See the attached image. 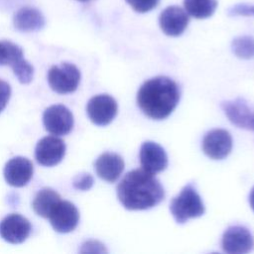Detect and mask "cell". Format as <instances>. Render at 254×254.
I'll return each instance as SVG.
<instances>
[{
	"label": "cell",
	"mask_w": 254,
	"mask_h": 254,
	"mask_svg": "<svg viewBox=\"0 0 254 254\" xmlns=\"http://www.w3.org/2000/svg\"><path fill=\"white\" fill-rule=\"evenodd\" d=\"M117 196L130 210H143L159 204L165 197L161 183L145 170L128 172L117 187Z\"/></svg>",
	"instance_id": "cell-1"
},
{
	"label": "cell",
	"mask_w": 254,
	"mask_h": 254,
	"mask_svg": "<svg viewBox=\"0 0 254 254\" xmlns=\"http://www.w3.org/2000/svg\"><path fill=\"white\" fill-rule=\"evenodd\" d=\"M178 84L167 76H156L145 81L137 92V104L152 119L167 118L180 100Z\"/></svg>",
	"instance_id": "cell-2"
},
{
	"label": "cell",
	"mask_w": 254,
	"mask_h": 254,
	"mask_svg": "<svg viewBox=\"0 0 254 254\" xmlns=\"http://www.w3.org/2000/svg\"><path fill=\"white\" fill-rule=\"evenodd\" d=\"M170 210L175 220L182 224L190 218L201 216L204 213V204L196 192L195 189L190 185L183 188L181 192L175 196L170 203Z\"/></svg>",
	"instance_id": "cell-3"
},
{
	"label": "cell",
	"mask_w": 254,
	"mask_h": 254,
	"mask_svg": "<svg viewBox=\"0 0 254 254\" xmlns=\"http://www.w3.org/2000/svg\"><path fill=\"white\" fill-rule=\"evenodd\" d=\"M79 81V69L69 63H62L60 65H53L48 71L50 87L60 94L73 92L77 88Z\"/></svg>",
	"instance_id": "cell-4"
},
{
	"label": "cell",
	"mask_w": 254,
	"mask_h": 254,
	"mask_svg": "<svg viewBox=\"0 0 254 254\" xmlns=\"http://www.w3.org/2000/svg\"><path fill=\"white\" fill-rule=\"evenodd\" d=\"M43 123L48 132L56 136L68 134L73 127L71 111L62 104L48 107L43 114Z\"/></svg>",
	"instance_id": "cell-5"
},
{
	"label": "cell",
	"mask_w": 254,
	"mask_h": 254,
	"mask_svg": "<svg viewBox=\"0 0 254 254\" xmlns=\"http://www.w3.org/2000/svg\"><path fill=\"white\" fill-rule=\"evenodd\" d=\"M86 112L92 123L97 126H106L117 114V102L108 94L95 95L88 100Z\"/></svg>",
	"instance_id": "cell-6"
},
{
	"label": "cell",
	"mask_w": 254,
	"mask_h": 254,
	"mask_svg": "<svg viewBox=\"0 0 254 254\" xmlns=\"http://www.w3.org/2000/svg\"><path fill=\"white\" fill-rule=\"evenodd\" d=\"M54 230L59 233H67L72 231L78 224L79 212L76 206L67 200H60L49 217Z\"/></svg>",
	"instance_id": "cell-7"
},
{
	"label": "cell",
	"mask_w": 254,
	"mask_h": 254,
	"mask_svg": "<svg viewBox=\"0 0 254 254\" xmlns=\"http://www.w3.org/2000/svg\"><path fill=\"white\" fill-rule=\"evenodd\" d=\"M65 155V144L57 136H46L36 145L35 157L37 162L46 167L58 165Z\"/></svg>",
	"instance_id": "cell-8"
},
{
	"label": "cell",
	"mask_w": 254,
	"mask_h": 254,
	"mask_svg": "<svg viewBox=\"0 0 254 254\" xmlns=\"http://www.w3.org/2000/svg\"><path fill=\"white\" fill-rule=\"evenodd\" d=\"M31 230L30 221L18 213L9 214L0 222V236L12 244L24 242L30 235Z\"/></svg>",
	"instance_id": "cell-9"
},
{
	"label": "cell",
	"mask_w": 254,
	"mask_h": 254,
	"mask_svg": "<svg viewBox=\"0 0 254 254\" xmlns=\"http://www.w3.org/2000/svg\"><path fill=\"white\" fill-rule=\"evenodd\" d=\"M222 249L229 254H244L252 250L254 239L250 231L243 226H230L222 236Z\"/></svg>",
	"instance_id": "cell-10"
},
{
	"label": "cell",
	"mask_w": 254,
	"mask_h": 254,
	"mask_svg": "<svg viewBox=\"0 0 254 254\" xmlns=\"http://www.w3.org/2000/svg\"><path fill=\"white\" fill-rule=\"evenodd\" d=\"M232 138L223 129H213L207 132L202 140L204 154L213 160L224 159L231 152Z\"/></svg>",
	"instance_id": "cell-11"
},
{
	"label": "cell",
	"mask_w": 254,
	"mask_h": 254,
	"mask_svg": "<svg viewBox=\"0 0 254 254\" xmlns=\"http://www.w3.org/2000/svg\"><path fill=\"white\" fill-rule=\"evenodd\" d=\"M139 157L142 169L153 175L164 171L168 166V156L165 150L152 141H146L141 145Z\"/></svg>",
	"instance_id": "cell-12"
},
{
	"label": "cell",
	"mask_w": 254,
	"mask_h": 254,
	"mask_svg": "<svg viewBox=\"0 0 254 254\" xmlns=\"http://www.w3.org/2000/svg\"><path fill=\"white\" fill-rule=\"evenodd\" d=\"M32 162L25 157H15L9 160L4 167V178L7 184L15 188L26 186L33 177Z\"/></svg>",
	"instance_id": "cell-13"
},
{
	"label": "cell",
	"mask_w": 254,
	"mask_h": 254,
	"mask_svg": "<svg viewBox=\"0 0 254 254\" xmlns=\"http://www.w3.org/2000/svg\"><path fill=\"white\" fill-rule=\"evenodd\" d=\"M189 15L179 6H169L160 14L159 24L162 31L171 37L182 35L189 25Z\"/></svg>",
	"instance_id": "cell-14"
},
{
	"label": "cell",
	"mask_w": 254,
	"mask_h": 254,
	"mask_svg": "<svg viewBox=\"0 0 254 254\" xmlns=\"http://www.w3.org/2000/svg\"><path fill=\"white\" fill-rule=\"evenodd\" d=\"M221 107L231 123L240 128L254 130V111L249 108L244 99L224 101Z\"/></svg>",
	"instance_id": "cell-15"
},
{
	"label": "cell",
	"mask_w": 254,
	"mask_h": 254,
	"mask_svg": "<svg viewBox=\"0 0 254 254\" xmlns=\"http://www.w3.org/2000/svg\"><path fill=\"white\" fill-rule=\"evenodd\" d=\"M94 169L100 179L108 183H114L124 170V162L118 154L106 152L96 159Z\"/></svg>",
	"instance_id": "cell-16"
},
{
	"label": "cell",
	"mask_w": 254,
	"mask_h": 254,
	"mask_svg": "<svg viewBox=\"0 0 254 254\" xmlns=\"http://www.w3.org/2000/svg\"><path fill=\"white\" fill-rule=\"evenodd\" d=\"M45 17L36 8L22 7L13 17L14 27L21 32L39 31L45 26Z\"/></svg>",
	"instance_id": "cell-17"
},
{
	"label": "cell",
	"mask_w": 254,
	"mask_h": 254,
	"mask_svg": "<svg viewBox=\"0 0 254 254\" xmlns=\"http://www.w3.org/2000/svg\"><path fill=\"white\" fill-rule=\"evenodd\" d=\"M61 200L60 194L51 188L40 190L32 203L34 211L45 218H48L55 205Z\"/></svg>",
	"instance_id": "cell-18"
},
{
	"label": "cell",
	"mask_w": 254,
	"mask_h": 254,
	"mask_svg": "<svg viewBox=\"0 0 254 254\" xmlns=\"http://www.w3.org/2000/svg\"><path fill=\"white\" fill-rule=\"evenodd\" d=\"M186 12L193 18L204 19L210 17L216 7V0H184Z\"/></svg>",
	"instance_id": "cell-19"
},
{
	"label": "cell",
	"mask_w": 254,
	"mask_h": 254,
	"mask_svg": "<svg viewBox=\"0 0 254 254\" xmlns=\"http://www.w3.org/2000/svg\"><path fill=\"white\" fill-rule=\"evenodd\" d=\"M23 60L21 47L9 41L0 42V65H9L13 68Z\"/></svg>",
	"instance_id": "cell-20"
},
{
	"label": "cell",
	"mask_w": 254,
	"mask_h": 254,
	"mask_svg": "<svg viewBox=\"0 0 254 254\" xmlns=\"http://www.w3.org/2000/svg\"><path fill=\"white\" fill-rule=\"evenodd\" d=\"M232 51L240 59L254 58V38L250 36L235 38L232 42Z\"/></svg>",
	"instance_id": "cell-21"
},
{
	"label": "cell",
	"mask_w": 254,
	"mask_h": 254,
	"mask_svg": "<svg viewBox=\"0 0 254 254\" xmlns=\"http://www.w3.org/2000/svg\"><path fill=\"white\" fill-rule=\"evenodd\" d=\"M12 69H13L14 74L18 78L19 82H21L23 84H27V83H30L32 81L33 75H34V67L25 59L23 61H21Z\"/></svg>",
	"instance_id": "cell-22"
},
{
	"label": "cell",
	"mask_w": 254,
	"mask_h": 254,
	"mask_svg": "<svg viewBox=\"0 0 254 254\" xmlns=\"http://www.w3.org/2000/svg\"><path fill=\"white\" fill-rule=\"evenodd\" d=\"M93 177L87 173H81L73 178L72 186L79 190H88L93 186Z\"/></svg>",
	"instance_id": "cell-23"
},
{
	"label": "cell",
	"mask_w": 254,
	"mask_h": 254,
	"mask_svg": "<svg viewBox=\"0 0 254 254\" xmlns=\"http://www.w3.org/2000/svg\"><path fill=\"white\" fill-rule=\"evenodd\" d=\"M136 12L146 13L154 9L160 0H125Z\"/></svg>",
	"instance_id": "cell-24"
},
{
	"label": "cell",
	"mask_w": 254,
	"mask_h": 254,
	"mask_svg": "<svg viewBox=\"0 0 254 254\" xmlns=\"http://www.w3.org/2000/svg\"><path fill=\"white\" fill-rule=\"evenodd\" d=\"M80 253H106L107 250L105 249L104 245L95 240H89L84 242L81 245L79 250Z\"/></svg>",
	"instance_id": "cell-25"
},
{
	"label": "cell",
	"mask_w": 254,
	"mask_h": 254,
	"mask_svg": "<svg viewBox=\"0 0 254 254\" xmlns=\"http://www.w3.org/2000/svg\"><path fill=\"white\" fill-rule=\"evenodd\" d=\"M228 14L231 16H254V5L237 4L228 10Z\"/></svg>",
	"instance_id": "cell-26"
},
{
	"label": "cell",
	"mask_w": 254,
	"mask_h": 254,
	"mask_svg": "<svg viewBox=\"0 0 254 254\" xmlns=\"http://www.w3.org/2000/svg\"><path fill=\"white\" fill-rule=\"evenodd\" d=\"M11 95V87L10 85L0 79V112L6 107Z\"/></svg>",
	"instance_id": "cell-27"
},
{
	"label": "cell",
	"mask_w": 254,
	"mask_h": 254,
	"mask_svg": "<svg viewBox=\"0 0 254 254\" xmlns=\"http://www.w3.org/2000/svg\"><path fill=\"white\" fill-rule=\"evenodd\" d=\"M249 203H250L251 208L254 211V187L252 188V190L250 191V194H249Z\"/></svg>",
	"instance_id": "cell-28"
},
{
	"label": "cell",
	"mask_w": 254,
	"mask_h": 254,
	"mask_svg": "<svg viewBox=\"0 0 254 254\" xmlns=\"http://www.w3.org/2000/svg\"><path fill=\"white\" fill-rule=\"evenodd\" d=\"M77 1H80V2H87V1H90V0H77Z\"/></svg>",
	"instance_id": "cell-29"
}]
</instances>
